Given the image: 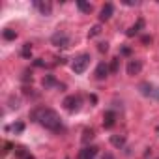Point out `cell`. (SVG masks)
Returning a JSON list of instances; mask_svg holds the SVG:
<instances>
[{
    "label": "cell",
    "instance_id": "obj_1",
    "mask_svg": "<svg viewBox=\"0 0 159 159\" xmlns=\"http://www.w3.org/2000/svg\"><path fill=\"white\" fill-rule=\"evenodd\" d=\"M30 118H32V122L41 124V125H43L45 129H49V131H54V133L62 131V120H60L58 112L52 111V109L39 107V109H36V111L30 112Z\"/></svg>",
    "mask_w": 159,
    "mask_h": 159
},
{
    "label": "cell",
    "instance_id": "obj_2",
    "mask_svg": "<svg viewBox=\"0 0 159 159\" xmlns=\"http://www.w3.org/2000/svg\"><path fill=\"white\" fill-rule=\"evenodd\" d=\"M88 64H90V54L83 52V54H79V56H75V58H73V62H71V69H73V73L81 75V73H84V71H86Z\"/></svg>",
    "mask_w": 159,
    "mask_h": 159
},
{
    "label": "cell",
    "instance_id": "obj_3",
    "mask_svg": "<svg viewBox=\"0 0 159 159\" xmlns=\"http://www.w3.org/2000/svg\"><path fill=\"white\" fill-rule=\"evenodd\" d=\"M51 43L54 45V47H58V49H66V47H69V36L66 34V32H54L52 34V38H51Z\"/></svg>",
    "mask_w": 159,
    "mask_h": 159
},
{
    "label": "cell",
    "instance_id": "obj_4",
    "mask_svg": "<svg viewBox=\"0 0 159 159\" xmlns=\"http://www.w3.org/2000/svg\"><path fill=\"white\" fill-rule=\"evenodd\" d=\"M62 105H64V109L67 112H77L79 107H81V98H79V96H67Z\"/></svg>",
    "mask_w": 159,
    "mask_h": 159
},
{
    "label": "cell",
    "instance_id": "obj_5",
    "mask_svg": "<svg viewBox=\"0 0 159 159\" xmlns=\"http://www.w3.org/2000/svg\"><path fill=\"white\" fill-rule=\"evenodd\" d=\"M34 6H36V10L41 15H51V11H52V4L49 2V0H36Z\"/></svg>",
    "mask_w": 159,
    "mask_h": 159
},
{
    "label": "cell",
    "instance_id": "obj_6",
    "mask_svg": "<svg viewBox=\"0 0 159 159\" xmlns=\"http://www.w3.org/2000/svg\"><path fill=\"white\" fill-rule=\"evenodd\" d=\"M140 69H142V62H140V60H135V58H133V60L127 62V75H133V77H135V75L140 73Z\"/></svg>",
    "mask_w": 159,
    "mask_h": 159
},
{
    "label": "cell",
    "instance_id": "obj_7",
    "mask_svg": "<svg viewBox=\"0 0 159 159\" xmlns=\"http://www.w3.org/2000/svg\"><path fill=\"white\" fill-rule=\"evenodd\" d=\"M109 73H111L109 66H107L105 62H99V64H98V67H96V73H94V75H96V79H98V81H103V79H105Z\"/></svg>",
    "mask_w": 159,
    "mask_h": 159
},
{
    "label": "cell",
    "instance_id": "obj_8",
    "mask_svg": "<svg viewBox=\"0 0 159 159\" xmlns=\"http://www.w3.org/2000/svg\"><path fill=\"white\" fill-rule=\"evenodd\" d=\"M98 155V148L96 146H86L84 150L79 152V159H94Z\"/></svg>",
    "mask_w": 159,
    "mask_h": 159
},
{
    "label": "cell",
    "instance_id": "obj_9",
    "mask_svg": "<svg viewBox=\"0 0 159 159\" xmlns=\"http://www.w3.org/2000/svg\"><path fill=\"white\" fill-rule=\"evenodd\" d=\"M54 86H56V88H64V84H60L52 75H45V77H43V88L49 90V88H54Z\"/></svg>",
    "mask_w": 159,
    "mask_h": 159
},
{
    "label": "cell",
    "instance_id": "obj_10",
    "mask_svg": "<svg viewBox=\"0 0 159 159\" xmlns=\"http://www.w3.org/2000/svg\"><path fill=\"white\" fill-rule=\"evenodd\" d=\"M114 122H116V112L114 111H107L103 114V127L105 129H111L114 125Z\"/></svg>",
    "mask_w": 159,
    "mask_h": 159
},
{
    "label": "cell",
    "instance_id": "obj_11",
    "mask_svg": "<svg viewBox=\"0 0 159 159\" xmlns=\"http://www.w3.org/2000/svg\"><path fill=\"white\" fill-rule=\"evenodd\" d=\"M112 13H114V6L111 4V2H107L103 8H101V13H99V19L101 21H109L111 17H112Z\"/></svg>",
    "mask_w": 159,
    "mask_h": 159
},
{
    "label": "cell",
    "instance_id": "obj_12",
    "mask_svg": "<svg viewBox=\"0 0 159 159\" xmlns=\"http://www.w3.org/2000/svg\"><path fill=\"white\" fill-rule=\"evenodd\" d=\"M142 28H144V19H139V21H137L133 26H129V28H127L125 36H127V38H133V36H137V34H139Z\"/></svg>",
    "mask_w": 159,
    "mask_h": 159
},
{
    "label": "cell",
    "instance_id": "obj_13",
    "mask_svg": "<svg viewBox=\"0 0 159 159\" xmlns=\"http://www.w3.org/2000/svg\"><path fill=\"white\" fill-rule=\"evenodd\" d=\"M139 90H140L142 96H152V94H153V86H152L150 83H142V84L139 86Z\"/></svg>",
    "mask_w": 159,
    "mask_h": 159
},
{
    "label": "cell",
    "instance_id": "obj_14",
    "mask_svg": "<svg viewBox=\"0 0 159 159\" xmlns=\"http://www.w3.org/2000/svg\"><path fill=\"white\" fill-rule=\"evenodd\" d=\"M111 144H112L114 148H122V146L125 144V139H124V137H118V135H112V137H111Z\"/></svg>",
    "mask_w": 159,
    "mask_h": 159
},
{
    "label": "cell",
    "instance_id": "obj_15",
    "mask_svg": "<svg viewBox=\"0 0 159 159\" xmlns=\"http://www.w3.org/2000/svg\"><path fill=\"white\" fill-rule=\"evenodd\" d=\"M2 38H4L6 41H13V39L17 38V32H15V30H11V28H6V30L2 32Z\"/></svg>",
    "mask_w": 159,
    "mask_h": 159
},
{
    "label": "cell",
    "instance_id": "obj_16",
    "mask_svg": "<svg viewBox=\"0 0 159 159\" xmlns=\"http://www.w3.org/2000/svg\"><path fill=\"white\" fill-rule=\"evenodd\" d=\"M77 8L81 10V11H84V13H90V11H92V4L83 2V0H79V2H77Z\"/></svg>",
    "mask_w": 159,
    "mask_h": 159
},
{
    "label": "cell",
    "instance_id": "obj_17",
    "mask_svg": "<svg viewBox=\"0 0 159 159\" xmlns=\"http://www.w3.org/2000/svg\"><path fill=\"white\" fill-rule=\"evenodd\" d=\"M21 56H23V58H30V56H32V45H30V43H25V45H23Z\"/></svg>",
    "mask_w": 159,
    "mask_h": 159
},
{
    "label": "cell",
    "instance_id": "obj_18",
    "mask_svg": "<svg viewBox=\"0 0 159 159\" xmlns=\"http://www.w3.org/2000/svg\"><path fill=\"white\" fill-rule=\"evenodd\" d=\"M99 34H101V26H99V25H96V26H92V28H90L88 38H96V36H99Z\"/></svg>",
    "mask_w": 159,
    "mask_h": 159
},
{
    "label": "cell",
    "instance_id": "obj_19",
    "mask_svg": "<svg viewBox=\"0 0 159 159\" xmlns=\"http://www.w3.org/2000/svg\"><path fill=\"white\" fill-rule=\"evenodd\" d=\"M15 155L21 157V159H26V157H28V153H26V150H25L23 146H17V148H15Z\"/></svg>",
    "mask_w": 159,
    "mask_h": 159
},
{
    "label": "cell",
    "instance_id": "obj_20",
    "mask_svg": "<svg viewBox=\"0 0 159 159\" xmlns=\"http://www.w3.org/2000/svg\"><path fill=\"white\" fill-rule=\"evenodd\" d=\"M94 139V129H84V135H83V142H88Z\"/></svg>",
    "mask_w": 159,
    "mask_h": 159
},
{
    "label": "cell",
    "instance_id": "obj_21",
    "mask_svg": "<svg viewBox=\"0 0 159 159\" xmlns=\"http://www.w3.org/2000/svg\"><path fill=\"white\" fill-rule=\"evenodd\" d=\"M11 129H13L15 133H23V131H25V124H23V122H17V124L11 125Z\"/></svg>",
    "mask_w": 159,
    "mask_h": 159
},
{
    "label": "cell",
    "instance_id": "obj_22",
    "mask_svg": "<svg viewBox=\"0 0 159 159\" xmlns=\"http://www.w3.org/2000/svg\"><path fill=\"white\" fill-rule=\"evenodd\" d=\"M118 58H114L112 62H111V66H109V69H111V73H118Z\"/></svg>",
    "mask_w": 159,
    "mask_h": 159
},
{
    "label": "cell",
    "instance_id": "obj_23",
    "mask_svg": "<svg viewBox=\"0 0 159 159\" xmlns=\"http://www.w3.org/2000/svg\"><path fill=\"white\" fill-rule=\"evenodd\" d=\"M98 49H99V52H107V51H109V43H107V41H101V43L98 45Z\"/></svg>",
    "mask_w": 159,
    "mask_h": 159
},
{
    "label": "cell",
    "instance_id": "obj_24",
    "mask_svg": "<svg viewBox=\"0 0 159 159\" xmlns=\"http://www.w3.org/2000/svg\"><path fill=\"white\" fill-rule=\"evenodd\" d=\"M11 150H15L13 144H11V142H4V153H10Z\"/></svg>",
    "mask_w": 159,
    "mask_h": 159
},
{
    "label": "cell",
    "instance_id": "obj_25",
    "mask_svg": "<svg viewBox=\"0 0 159 159\" xmlns=\"http://www.w3.org/2000/svg\"><path fill=\"white\" fill-rule=\"evenodd\" d=\"M120 54L129 56V54H131V49H129V47H122V49H120Z\"/></svg>",
    "mask_w": 159,
    "mask_h": 159
},
{
    "label": "cell",
    "instance_id": "obj_26",
    "mask_svg": "<svg viewBox=\"0 0 159 159\" xmlns=\"http://www.w3.org/2000/svg\"><path fill=\"white\" fill-rule=\"evenodd\" d=\"M23 81H25V83H28V81L32 83V73H28V71H25V75H23Z\"/></svg>",
    "mask_w": 159,
    "mask_h": 159
},
{
    "label": "cell",
    "instance_id": "obj_27",
    "mask_svg": "<svg viewBox=\"0 0 159 159\" xmlns=\"http://www.w3.org/2000/svg\"><path fill=\"white\" fill-rule=\"evenodd\" d=\"M34 66H38V67H45V66H47V64H45V62H43V60H39V58H38V60H36V62H34Z\"/></svg>",
    "mask_w": 159,
    "mask_h": 159
},
{
    "label": "cell",
    "instance_id": "obj_28",
    "mask_svg": "<svg viewBox=\"0 0 159 159\" xmlns=\"http://www.w3.org/2000/svg\"><path fill=\"white\" fill-rule=\"evenodd\" d=\"M124 4H125V6H137L139 2H133V0H124Z\"/></svg>",
    "mask_w": 159,
    "mask_h": 159
},
{
    "label": "cell",
    "instance_id": "obj_29",
    "mask_svg": "<svg viewBox=\"0 0 159 159\" xmlns=\"http://www.w3.org/2000/svg\"><path fill=\"white\" fill-rule=\"evenodd\" d=\"M142 43H152V38H150V36H144V38H142Z\"/></svg>",
    "mask_w": 159,
    "mask_h": 159
},
{
    "label": "cell",
    "instance_id": "obj_30",
    "mask_svg": "<svg viewBox=\"0 0 159 159\" xmlns=\"http://www.w3.org/2000/svg\"><path fill=\"white\" fill-rule=\"evenodd\" d=\"M26 159H36V157H34V155H30V153H28V157H26Z\"/></svg>",
    "mask_w": 159,
    "mask_h": 159
},
{
    "label": "cell",
    "instance_id": "obj_31",
    "mask_svg": "<svg viewBox=\"0 0 159 159\" xmlns=\"http://www.w3.org/2000/svg\"><path fill=\"white\" fill-rule=\"evenodd\" d=\"M157 133H159V127H157Z\"/></svg>",
    "mask_w": 159,
    "mask_h": 159
}]
</instances>
